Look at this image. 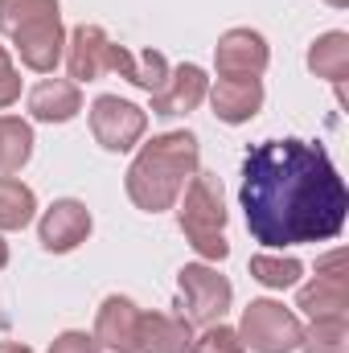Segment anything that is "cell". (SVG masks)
I'll list each match as a JSON object with an SVG mask.
<instances>
[{"label":"cell","mask_w":349,"mask_h":353,"mask_svg":"<svg viewBox=\"0 0 349 353\" xmlns=\"http://www.w3.org/2000/svg\"><path fill=\"white\" fill-rule=\"evenodd\" d=\"M296 308L308 316H346L349 312V279H346V251H329L317 263V279L300 288Z\"/></svg>","instance_id":"7"},{"label":"cell","mask_w":349,"mask_h":353,"mask_svg":"<svg viewBox=\"0 0 349 353\" xmlns=\"http://www.w3.org/2000/svg\"><path fill=\"white\" fill-rule=\"evenodd\" d=\"M0 353H33V350L21 345V341H0Z\"/></svg>","instance_id":"26"},{"label":"cell","mask_w":349,"mask_h":353,"mask_svg":"<svg viewBox=\"0 0 349 353\" xmlns=\"http://www.w3.org/2000/svg\"><path fill=\"white\" fill-rule=\"evenodd\" d=\"M239 205L263 247L333 243L346 230L349 189L321 144L283 136L263 140L243 157Z\"/></svg>","instance_id":"1"},{"label":"cell","mask_w":349,"mask_h":353,"mask_svg":"<svg viewBox=\"0 0 349 353\" xmlns=\"http://www.w3.org/2000/svg\"><path fill=\"white\" fill-rule=\"evenodd\" d=\"M304 353H349V321L346 316H312V325L300 333Z\"/></svg>","instance_id":"21"},{"label":"cell","mask_w":349,"mask_h":353,"mask_svg":"<svg viewBox=\"0 0 349 353\" xmlns=\"http://www.w3.org/2000/svg\"><path fill=\"white\" fill-rule=\"evenodd\" d=\"M33 157V128L17 115H0V176L21 173Z\"/></svg>","instance_id":"19"},{"label":"cell","mask_w":349,"mask_h":353,"mask_svg":"<svg viewBox=\"0 0 349 353\" xmlns=\"http://www.w3.org/2000/svg\"><path fill=\"white\" fill-rule=\"evenodd\" d=\"M206 94H210V79H206V70L193 66V62H181L177 70H169L165 87L152 94V115H161V119L189 115V111H197V107L206 103Z\"/></svg>","instance_id":"12"},{"label":"cell","mask_w":349,"mask_h":353,"mask_svg":"<svg viewBox=\"0 0 349 353\" xmlns=\"http://www.w3.org/2000/svg\"><path fill=\"white\" fill-rule=\"evenodd\" d=\"M177 288H181V316L189 325H218L230 312L235 288L226 275H218V267L210 263H185L177 271Z\"/></svg>","instance_id":"4"},{"label":"cell","mask_w":349,"mask_h":353,"mask_svg":"<svg viewBox=\"0 0 349 353\" xmlns=\"http://www.w3.org/2000/svg\"><path fill=\"white\" fill-rule=\"evenodd\" d=\"M329 4H333V8H346L349 0H329Z\"/></svg>","instance_id":"28"},{"label":"cell","mask_w":349,"mask_h":353,"mask_svg":"<svg viewBox=\"0 0 349 353\" xmlns=\"http://www.w3.org/2000/svg\"><path fill=\"white\" fill-rule=\"evenodd\" d=\"M17 99H21V74H17V66H12L8 50L0 46V111H4V107H12Z\"/></svg>","instance_id":"24"},{"label":"cell","mask_w":349,"mask_h":353,"mask_svg":"<svg viewBox=\"0 0 349 353\" xmlns=\"http://www.w3.org/2000/svg\"><path fill=\"white\" fill-rule=\"evenodd\" d=\"M300 316L275 300H251L243 308V325L239 337L251 353H296L300 350Z\"/></svg>","instance_id":"5"},{"label":"cell","mask_w":349,"mask_h":353,"mask_svg":"<svg viewBox=\"0 0 349 353\" xmlns=\"http://www.w3.org/2000/svg\"><path fill=\"white\" fill-rule=\"evenodd\" d=\"M107 74H119V79H128L132 87L148 90V94H157V90L165 87V79H169V62H165V54H157V50H128V46H111V66H107Z\"/></svg>","instance_id":"15"},{"label":"cell","mask_w":349,"mask_h":353,"mask_svg":"<svg viewBox=\"0 0 349 353\" xmlns=\"http://www.w3.org/2000/svg\"><path fill=\"white\" fill-rule=\"evenodd\" d=\"M308 70H312L317 79L333 83L337 94H341V87H346V79H349V33H341V29L321 33V37L308 46Z\"/></svg>","instance_id":"18"},{"label":"cell","mask_w":349,"mask_h":353,"mask_svg":"<svg viewBox=\"0 0 349 353\" xmlns=\"http://www.w3.org/2000/svg\"><path fill=\"white\" fill-rule=\"evenodd\" d=\"M148 128V111L119 99V94H99L90 103V136L107 152H132Z\"/></svg>","instance_id":"6"},{"label":"cell","mask_w":349,"mask_h":353,"mask_svg":"<svg viewBox=\"0 0 349 353\" xmlns=\"http://www.w3.org/2000/svg\"><path fill=\"white\" fill-rule=\"evenodd\" d=\"M33 214H37V193L17 176H0V230H25Z\"/></svg>","instance_id":"20"},{"label":"cell","mask_w":349,"mask_h":353,"mask_svg":"<svg viewBox=\"0 0 349 353\" xmlns=\"http://www.w3.org/2000/svg\"><path fill=\"white\" fill-rule=\"evenodd\" d=\"M4 267H8V243L0 239V271H4Z\"/></svg>","instance_id":"27"},{"label":"cell","mask_w":349,"mask_h":353,"mask_svg":"<svg viewBox=\"0 0 349 353\" xmlns=\"http://www.w3.org/2000/svg\"><path fill=\"white\" fill-rule=\"evenodd\" d=\"M83 111V87L70 79H41L29 90V115L37 123H70Z\"/></svg>","instance_id":"13"},{"label":"cell","mask_w":349,"mask_h":353,"mask_svg":"<svg viewBox=\"0 0 349 353\" xmlns=\"http://www.w3.org/2000/svg\"><path fill=\"white\" fill-rule=\"evenodd\" d=\"M206 99L222 123H247L263 107V83L259 79H218Z\"/></svg>","instance_id":"14"},{"label":"cell","mask_w":349,"mask_h":353,"mask_svg":"<svg viewBox=\"0 0 349 353\" xmlns=\"http://www.w3.org/2000/svg\"><path fill=\"white\" fill-rule=\"evenodd\" d=\"M140 308L128 300V296H107L99 304V316H94V341L99 350H111V353H136L140 345Z\"/></svg>","instance_id":"11"},{"label":"cell","mask_w":349,"mask_h":353,"mask_svg":"<svg viewBox=\"0 0 349 353\" xmlns=\"http://www.w3.org/2000/svg\"><path fill=\"white\" fill-rule=\"evenodd\" d=\"M90 210L79 201V197H58L46 214H41V222H37V239H41V247L50 251V255H70L74 247H83L90 234Z\"/></svg>","instance_id":"9"},{"label":"cell","mask_w":349,"mask_h":353,"mask_svg":"<svg viewBox=\"0 0 349 353\" xmlns=\"http://www.w3.org/2000/svg\"><path fill=\"white\" fill-rule=\"evenodd\" d=\"M181 193H185V197H181L177 222H181L185 243H189L206 263H222V259L230 255V243H226V189H222V176L197 169Z\"/></svg>","instance_id":"3"},{"label":"cell","mask_w":349,"mask_h":353,"mask_svg":"<svg viewBox=\"0 0 349 353\" xmlns=\"http://www.w3.org/2000/svg\"><path fill=\"white\" fill-rule=\"evenodd\" d=\"M271 62L267 37L255 29H226L214 46V66L218 79H259Z\"/></svg>","instance_id":"8"},{"label":"cell","mask_w":349,"mask_h":353,"mask_svg":"<svg viewBox=\"0 0 349 353\" xmlns=\"http://www.w3.org/2000/svg\"><path fill=\"white\" fill-rule=\"evenodd\" d=\"M185 353H247L243 345V337H239V329H230V325H206L197 337H189V345Z\"/></svg>","instance_id":"23"},{"label":"cell","mask_w":349,"mask_h":353,"mask_svg":"<svg viewBox=\"0 0 349 353\" xmlns=\"http://www.w3.org/2000/svg\"><path fill=\"white\" fill-rule=\"evenodd\" d=\"M58 21H62L58 0H0V33L8 41L29 37V33L58 25Z\"/></svg>","instance_id":"16"},{"label":"cell","mask_w":349,"mask_h":353,"mask_svg":"<svg viewBox=\"0 0 349 353\" xmlns=\"http://www.w3.org/2000/svg\"><path fill=\"white\" fill-rule=\"evenodd\" d=\"M193 337L189 321L173 312H144L140 316V345L136 353H185Z\"/></svg>","instance_id":"17"},{"label":"cell","mask_w":349,"mask_h":353,"mask_svg":"<svg viewBox=\"0 0 349 353\" xmlns=\"http://www.w3.org/2000/svg\"><path fill=\"white\" fill-rule=\"evenodd\" d=\"M197 157H201V148H197L193 132H161L148 144H140L136 161L128 165V176H123L132 205L144 214L173 210L181 189L197 173Z\"/></svg>","instance_id":"2"},{"label":"cell","mask_w":349,"mask_h":353,"mask_svg":"<svg viewBox=\"0 0 349 353\" xmlns=\"http://www.w3.org/2000/svg\"><path fill=\"white\" fill-rule=\"evenodd\" d=\"M111 37L99 29V25H74L70 37H66V70H70V83H94L107 74L111 66Z\"/></svg>","instance_id":"10"},{"label":"cell","mask_w":349,"mask_h":353,"mask_svg":"<svg viewBox=\"0 0 349 353\" xmlns=\"http://www.w3.org/2000/svg\"><path fill=\"white\" fill-rule=\"evenodd\" d=\"M300 275H304V263L292 259V255H288V259H283V255H255V259H251V279H259L263 288H275V292L296 288Z\"/></svg>","instance_id":"22"},{"label":"cell","mask_w":349,"mask_h":353,"mask_svg":"<svg viewBox=\"0 0 349 353\" xmlns=\"http://www.w3.org/2000/svg\"><path fill=\"white\" fill-rule=\"evenodd\" d=\"M50 353H103V350H99V341H94L90 333L66 329V333H58V337L50 341Z\"/></svg>","instance_id":"25"}]
</instances>
